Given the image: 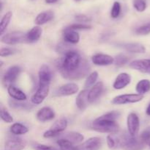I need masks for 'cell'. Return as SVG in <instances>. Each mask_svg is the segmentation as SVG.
<instances>
[{
  "label": "cell",
  "mask_w": 150,
  "mask_h": 150,
  "mask_svg": "<svg viewBox=\"0 0 150 150\" xmlns=\"http://www.w3.org/2000/svg\"><path fill=\"white\" fill-rule=\"evenodd\" d=\"M57 67L62 76L69 80L81 79L90 71L89 63L83 60L78 51L71 49L64 54V57L57 60Z\"/></svg>",
  "instance_id": "cell-1"
},
{
  "label": "cell",
  "mask_w": 150,
  "mask_h": 150,
  "mask_svg": "<svg viewBox=\"0 0 150 150\" xmlns=\"http://www.w3.org/2000/svg\"><path fill=\"white\" fill-rule=\"evenodd\" d=\"M120 146L124 150H142L146 144L137 136H132L130 133H124L119 138Z\"/></svg>",
  "instance_id": "cell-2"
},
{
  "label": "cell",
  "mask_w": 150,
  "mask_h": 150,
  "mask_svg": "<svg viewBox=\"0 0 150 150\" xmlns=\"http://www.w3.org/2000/svg\"><path fill=\"white\" fill-rule=\"evenodd\" d=\"M91 128L97 132L110 134H116L120 130V126L115 121L104 120L98 118L92 122Z\"/></svg>",
  "instance_id": "cell-3"
},
{
  "label": "cell",
  "mask_w": 150,
  "mask_h": 150,
  "mask_svg": "<svg viewBox=\"0 0 150 150\" xmlns=\"http://www.w3.org/2000/svg\"><path fill=\"white\" fill-rule=\"evenodd\" d=\"M67 126V119L62 118L57 120L48 130L43 133V137L45 138H51L59 135Z\"/></svg>",
  "instance_id": "cell-4"
},
{
  "label": "cell",
  "mask_w": 150,
  "mask_h": 150,
  "mask_svg": "<svg viewBox=\"0 0 150 150\" xmlns=\"http://www.w3.org/2000/svg\"><path fill=\"white\" fill-rule=\"evenodd\" d=\"M1 41L7 45H15L26 41V34L21 32H13L5 34L1 38Z\"/></svg>",
  "instance_id": "cell-5"
},
{
  "label": "cell",
  "mask_w": 150,
  "mask_h": 150,
  "mask_svg": "<svg viewBox=\"0 0 150 150\" xmlns=\"http://www.w3.org/2000/svg\"><path fill=\"white\" fill-rule=\"evenodd\" d=\"M144 98L143 95L139 94H122L117 96L112 99L111 102L114 104H125L130 103H136L142 101Z\"/></svg>",
  "instance_id": "cell-6"
},
{
  "label": "cell",
  "mask_w": 150,
  "mask_h": 150,
  "mask_svg": "<svg viewBox=\"0 0 150 150\" xmlns=\"http://www.w3.org/2000/svg\"><path fill=\"white\" fill-rule=\"evenodd\" d=\"M79 88L74 82H69L57 88L54 93V96H66L76 94L79 91Z\"/></svg>",
  "instance_id": "cell-7"
},
{
  "label": "cell",
  "mask_w": 150,
  "mask_h": 150,
  "mask_svg": "<svg viewBox=\"0 0 150 150\" xmlns=\"http://www.w3.org/2000/svg\"><path fill=\"white\" fill-rule=\"evenodd\" d=\"M102 146V140L98 137H92L75 147V150H98Z\"/></svg>",
  "instance_id": "cell-8"
},
{
  "label": "cell",
  "mask_w": 150,
  "mask_h": 150,
  "mask_svg": "<svg viewBox=\"0 0 150 150\" xmlns=\"http://www.w3.org/2000/svg\"><path fill=\"white\" fill-rule=\"evenodd\" d=\"M21 71V69L18 66H13L8 68L2 78V82L4 85H8V86L11 85L10 84L14 82L18 75L20 74Z\"/></svg>",
  "instance_id": "cell-9"
},
{
  "label": "cell",
  "mask_w": 150,
  "mask_h": 150,
  "mask_svg": "<svg viewBox=\"0 0 150 150\" xmlns=\"http://www.w3.org/2000/svg\"><path fill=\"white\" fill-rule=\"evenodd\" d=\"M127 126L128 132L132 136H137L140 128L139 118L136 113H131L128 115L127 119Z\"/></svg>",
  "instance_id": "cell-10"
},
{
  "label": "cell",
  "mask_w": 150,
  "mask_h": 150,
  "mask_svg": "<svg viewBox=\"0 0 150 150\" xmlns=\"http://www.w3.org/2000/svg\"><path fill=\"white\" fill-rule=\"evenodd\" d=\"M49 85H39L35 94L31 98V101L34 104H40L44 101L49 93Z\"/></svg>",
  "instance_id": "cell-11"
},
{
  "label": "cell",
  "mask_w": 150,
  "mask_h": 150,
  "mask_svg": "<svg viewBox=\"0 0 150 150\" xmlns=\"http://www.w3.org/2000/svg\"><path fill=\"white\" fill-rule=\"evenodd\" d=\"M131 69L143 73L150 74V59H142L132 61L129 64Z\"/></svg>",
  "instance_id": "cell-12"
},
{
  "label": "cell",
  "mask_w": 150,
  "mask_h": 150,
  "mask_svg": "<svg viewBox=\"0 0 150 150\" xmlns=\"http://www.w3.org/2000/svg\"><path fill=\"white\" fill-rule=\"evenodd\" d=\"M39 85H49L52 79V72L51 69L47 65L43 64L38 72Z\"/></svg>",
  "instance_id": "cell-13"
},
{
  "label": "cell",
  "mask_w": 150,
  "mask_h": 150,
  "mask_svg": "<svg viewBox=\"0 0 150 150\" xmlns=\"http://www.w3.org/2000/svg\"><path fill=\"white\" fill-rule=\"evenodd\" d=\"M26 141L19 138L7 140L4 144V150H23L26 146Z\"/></svg>",
  "instance_id": "cell-14"
},
{
  "label": "cell",
  "mask_w": 150,
  "mask_h": 150,
  "mask_svg": "<svg viewBox=\"0 0 150 150\" xmlns=\"http://www.w3.org/2000/svg\"><path fill=\"white\" fill-rule=\"evenodd\" d=\"M131 76L127 73H121L117 76L114 80L113 87L116 90H121L125 88L130 83Z\"/></svg>",
  "instance_id": "cell-15"
},
{
  "label": "cell",
  "mask_w": 150,
  "mask_h": 150,
  "mask_svg": "<svg viewBox=\"0 0 150 150\" xmlns=\"http://www.w3.org/2000/svg\"><path fill=\"white\" fill-rule=\"evenodd\" d=\"M92 61L97 66H105L114 63V58L108 54H96L92 56Z\"/></svg>",
  "instance_id": "cell-16"
},
{
  "label": "cell",
  "mask_w": 150,
  "mask_h": 150,
  "mask_svg": "<svg viewBox=\"0 0 150 150\" xmlns=\"http://www.w3.org/2000/svg\"><path fill=\"white\" fill-rule=\"evenodd\" d=\"M103 83L98 82L92 87L88 93V101L89 103H92L96 101L103 91Z\"/></svg>",
  "instance_id": "cell-17"
},
{
  "label": "cell",
  "mask_w": 150,
  "mask_h": 150,
  "mask_svg": "<svg viewBox=\"0 0 150 150\" xmlns=\"http://www.w3.org/2000/svg\"><path fill=\"white\" fill-rule=\"evenodd\" d=\"M54 117H55V113L49 107H42L37 113V119L41 122L52 120Z\"/></svg>",
  "instance_id": "cell-18"
},
{
  "label": "cell",
  "mask_w": 150,
  "mask_h": 150,
  "mask_svg": "<svg viewBox=\"0 0 150 150\" xmlns=\"http://www.w3.org/2000/svg\"><path fill=\"white\" fill-rule=\"evenodd\" d=\"M88 93H89L88 90L84 89L78 94L77 97H76V104L79 110H83L87 107V104L89 102V101H88Z\"/></svg>",
  "instance_id": "cell-19"
},
{
  "label": "cell",
  "mask_w": 150,
  "mask_h": 150,
  "mask_svg": "<svg viewBox=\"0 0 150 150\" xmlns=\"http://www.w3.org/2000/svg\"><path fill=\"white\" fill-rule=\"evenodd\" d=\"M54 17V12L51 10H46V11L41 12L40 13H39L35 18V22L38 25H42L52 20Z\"/></svg>",
  "instance_id": "cell-20"
},
{
  "label": "cell",
  "mask_w": 150,
  "mask_h": 150,
  "mask_svg": "<svg viewBox=\"0 0 150 150\" xmlns=\"http://www.w3.org/2000/svg\"><path fill=\"white\" fill-rule=\"evenodd\" d=\"M63 38H64V41H66L68 44H76L79 42L80 35L75 30L66 28L64 33H63Z\"/></svg>",
  "instance_id": "cell-21"
},
{
  "label": "cell",
  "mask_w": 150,
  "mask_h": 150,
  "mask_svg": "<svg viewBox=\"0 0 150 150\" xmlns=\"http://www.w3.org/2000/svg\"><path fill=\"white\" fill-rule=\"evenodd\" d=\"M7 92L13 99L18 100V101H25L26 99V94L13 85H10L7 87Z\"/></svg>",
  "instance_id": "cell-22"
},
{
  "label": "cell",
  "mask_w": 150,
  "mask_h": 150,
  "mask_svg": "<svg viewBox=\"0 0 150 150\" xmlns=\"http://www.w3.org/2000/svg\"><path fill=\"white\" fill-rule=\"evenodd\" d=\"M42 29L39 26H35L26 33V41L34 43L38 41L42 35Z\"/></svg>",
  "instance_id": "cell-23"
},
{
  "label": "cell",
  "mask_w": 150,
  "mask_h": 150,
  "mask_svg": "<svg viewBox=\"0 0 150 150\" xmlns=\"http://www.w3.org/2000/svg\"><path fill=\"white\" fill-rule=\"evenodd\" d=\"M123 48L126 51L130 53H136V54H141L144 53L146 51V49L142 44L139 43H129V44H125L122 46Z\"/></svg>",
  "instance_id": "cell-24"
},
{
  "label": "cell",
  "mask_w": 150,
  "mask_h": 150,
  "mask_svg": "<svg viewBox=\"0 0 150 150\" xmlns=\"http://www.w3.org/2000/svg\"><path fill=\"white\" fill-rule=\"evenodd\" d=\"M61 137L62 138L68 140L69 141H70V142L73 144H79V143L82 142L83 138H84V137H83V135H82V134L76 132H67V133L62 135Z\"/></svg>",
  "instance_id": "cell-25"
},
{
  "label": "cell",
  "mask_w": 150,
  "mask_h": 150,
  "mask_svg": "<svg viewBox=\"0 0 150 150\" xmlns=\"http://www.w3.org/2000/svg\"><path fill=\"white\" fill-rule=\"evenodd\" d=\"M9 105L12 108L17 109V110H30L32 108V104L24 102L23 101H18V100L15 99L9 100Z\"/></svg>",
  "instance_id": "cell-26"
},
{
  "label": "cell",
  "mask_w": 150,
  "mask_h": 150,
  "mask_svg": "<svg viewBox=\"0 0 150 150\" xmlns=\"http://www.w3.org/2000/svg\"><path fill=\"white\" fill-rule=\"evenodd\" d=\"M10 131L12 134L16 135H24L26 132H28L29 129L25 125L22 124L21 123H14L10 126Z\"/></svg>",
  "instance_id": "cell-27"
},
{
  "label": "cell",
  "mask_w": 150,
  "mask_h": 150,
  "mask_svg": "<svg viewBox=\"0 0 150 150\" xmlns=\"http://www.w3.org/2000/svg\"><path fill=\"white\" fill-rule=\"evenodd\" d=\"M136 91L138 94L144 95L150 91V81L149 79H142L136 85Z\"/></svg>",
  "instance_id": "cell-28"
},
{
  "label": "cell",
  "mask_w": 150,
  "mask_h": 150,
  "mask_svg": "<svg viewBox=\"0 0 150 150\" xmlns=\"http://www.w3.org/2000/svg\"><path fill=\"white\" fill-rule=\"evenodd\" d=\"M12 16H13V13L11 11H9L4 15V16L1 19V22H0V33L1 35L4 34V31L8 26L9 24L11 21Z\"/></svg>",
  "instance_id": "cell-29"
},
{
  "label": "cell",
  "mask_w": 150,
  "mask_h": 150,
  "mask_svg": "<svg viewBox=\"0 0 150 150\" xmlns=\"http://www.w3.org/2000/svg\"><path fill=\"white\" fill-rule=\"evenodd\" d=\"M60 150H75L74 144L65 138H60L57 141Z\"/></svg>",
  "instance_id": "cell-30"
},
{
  "label": "cell",
  "mask_w": 150,
  "mask_h": 150,
  "mask_svg": "<svg viewBox=\"0 0 150 150\" xmlns=\"http://www.w3.org/2000/svg\"><path fill=\"white\" fill-rule=\"evenodd\" d=\"M98 78V71H93L88 76V77L86 78V80L85 82L84 87L86 88H90L92 87L95 83L96 82L97 79Z\"/></svg>",
  "instance_id": "cell-31"
},
{
  "label": "cell",
  "mask_w": 150,
  "mask_h": 150,
  "mask_svg": "<svg viewBox=\"0 0 150 150\" xmlns=\"http://www.w3.org/2000/svg\"><path fill=\"white\" fill-rule=\"evenodd\" d=\"M129 61H130V57L123 54H118L116 57V58H114V63L118 67H121V66H124L126 63H128Z\"/></svg>",
  "instance_id": "cell-32"
},
{
  "label": "cell",
  "mask_w": 150,
  "mask_h": 150,
  "mask_svg": "<svg viewBox=\"0 0 150 150\" xmlns=\"http://www.w3.org/2000/svg\"><path fill=\"white\" fill-rule=\"evenodd\" d=\"M120 116V113L119 111H111L109 113H107L103 116H100L98 119H104V120L108 121H115Z\"/></svg>",
  "instance_id": "cell-33"
},
{
  "label": "cell",
  "mask_w": 150,
  "mask_h": 150,
  "mask_svg": "<svg viewBox=\"0 0 150 150\" xmlns=\"http://www.w3.org/2000/svg\"><path fill=\"white\" fill-rule=\"evenodd\" d=\"M136 33L142 35H146L150 33V21L138 27L136 29Z\"/></svg>",
  "instance_id": "cell-34"
},
{
  "label": "cell",
  "mask_w": 150,
  "mask_h": 150,
  "mask_svg": "<svg viewBox=\"0 0 150 150\" xmlns=\"http://www.w3.org/2000/svg\"><path fill=\"white\" fill-rule=\"evenodd\" d=\"M107 145L110 149H116L117 146H120V141L119 138H114L111 135H108L106 138Z\"/></svg>",
  "instance_id": "cell-35"
},
{
  "label": "cell",
  "mask_w": 150,
  "mask_h": 150,
  "mask_svg": "<svg viewBox=\"0 0 150 150\" xmlns=\"http://www.w3.org/2000/svg\"><path fill=\"white\" fill-rule=\"evenodd\" d=\"M133 7L138 12H144L146 8V3L145 0H134Z\"/></svg>",
  "instance_id": "cell-36"
},
{
  "label": "cell",
  "mask_w": 150,
  "mask_h": 150,
  "mask_svg": "<svg viewBox=\"0 0 150 150\" xmlns=\"http://www.w3.org/2000/svg\"><path fill=\"white\" fill-rule=\"evenodd\" d=\"M1 119L6 123H12L13 121V116L4 107H1Z\"/></svg>",
  "instance_id": "cell-37"
},
{
  "label": "cell",
  "mask_w": 150,
  "mask_h": 150,
  "mask_svg": "<svg viewBox=\"0 0 150 150\" xmlns=\"http://www.w3.org/2000/svg\"><path fill=\"white\" fill-rule=\"evenodd\" d=\"M120 13H121V4L118 1H115L113 4L112 9H111V16L113 19L119 17Z\"/></svg>",
  "instance_id": "cell-38"
},
{
  "label": "cell",
  "mask_w": 150,
  "mask_h": 150,
  "mask_svg": "<svg viewBox=\"0 0 150 150\" xmlns=\"http://www.w3.org/2000/svg\"><path fill=\"white\" fill-rule=\"evenodd\" d=\"M140 139L145 144H149L150 143V126L146 128L140 135Z\"/></svg>",
  "instance_id": "cell-39"
},
{
  "label": "cell",
  "mask_w": 150,
  "mask_h": 150,
  "mask_svg": "<svg viewBox=\"0 0 150 150\" xmlns=\"http://www.w3.org/2000/svg\"><path fill=\"white\" fill-rule=\"evenodd\" d=\"M67 29H73V30H76V29H89L92 28V26L88 24H73L70 25Z\"/></svg>",
  "instance_id": "cell-40"
},
{
  "label": "cell",
  "mask_w": 150,
  "mask_h": 150,
  "mask_svg": "<svg viewBox=\"0 0 150 150\" xmlns=\"http://www.w3.org/2000/svg\"><path fill=\"white\" fill-rule=\"evenodd\" d=\"M16 52V50L14 49L8 48V47H4L1 48L0 50V56L1 57H8V56L12 55Z\"/></svg>",
  "instance_id": "cell-41"
},
{
  "label": "cell",
  "mask_w": 150,
  "mask_h": 150,
  "mask_svg": "<svg viewBox=\"0 0 150 150\" xmlns=\"http://www.w3.org/2000/svg\"><path fill=\"white\" fill-rule=\"evenodd\" d=\"M34 148L35 149V150H58L55 147L43 145V144H35L34 146Z\"/></svg>",
  "instance_id": "cell-42"
},
{
  "label": "cell",
  "mask_w": 150,
  "mask_h": 150,
  "mask_svg": "<svg viewBox=\"0 0 150 150\" xmlns=\"http://www.w3.org/2000/svg\"><path fill=\"white\" fill-rule=\"evenodd\" d=\"M75 19H76L77 21H79V22H89V21H91V20H92L91 18H89V16L83 14L76 15V16H75Z\"/></svg>",
  "instance_id": "cell-43"
},
{
  "label": "cell",
  "mask_w": 150,
  "mask_h": 150,
  "mask_svg": "<svg viewBox=\"0 0 150 150\" xmlns=\"http://www.w3.org/2000/svg\"><path fill=\"white\" fill-rule=\"evenodd\" d=\"M58 0H45V2L48 3V4H53V3H55Z\"/></svg>",
  "instance_id": "cell-44"
},
{
  "label": "cell",
  "mask_w": 150,
  "mask_h": 150,
  "mask_svg": "<svg viewBox=\"0 0 150 150\" xmlns=\"http://www.w3.org/2000/svg\"><path fill=\"white\" fill-rule=\"evenodd\" d=\"M146 115H148V116H150V103L149 104V105H148L147 108H146Z\"/></svg>",
  "instance_id": "cell-45"
},
{
  "label": "cell",
  "mask_w": 150,
  "mask_h": 150,
  "mask_svg": "<svg viewBox=\"0 0 150 150\" xmlns=\"http://www.w3.org/2000/svg\"><path fill=\"white\" fill-rule=\"evenodd\" d=\"M75 1H80V0H75Z\"/></svg>",
  "instance_id": "cell-46"
},
{
  "label": "cell",
  "mask_w": 150,
  "mask_h": 150,
  "mask_svg": "<svg viewBox=\"0 0 150 150\" xmlns=\"http://www.w3.org/2000/svg\"><path fill=\"white\" fill-rule=\"evenodd\" d=\"M149 146H150V143H149Z\"/></svg>",
  "instance_id": "cell-47"
}]
</instances>
